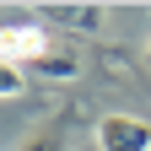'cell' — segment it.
<instances>
[{
  "mask_svg": "<svg viewBox=\"0 0 151 151\" xmlns=\"http://www.w3.org/2000/svg\"><path fill=\"white\" fill-rule=\"evenodd\" d=\"M27 151H70V146H65V124H43V129L27 140Z\"/></svg>",
  "mask_w": 151,
  "mask_h": 151,
  "instance_id": "5b68a950",
  "label": "cell"
},
{
  "mask_svg": "<svg viewBox=\"0 0 151 151\" xmlns=\"http://www.w3.org/2000/svg\"><path fill=\"white\" fill-rule=\"evenodd\" d=\"M16 92H22V70L0 60V97H16Z\"/></svg>",
  "mask_w": 151,
  "mask_h": 151,
  "instance_id": "8992f818",
  "label": "cell"
},
{
  "mask_svg": "<svg viewBox=\"0 0 151 151\" xmlns=\"http://www.w3.org/2000/svg\"><path fill=\"white\" fill-rule=\"evenodd\" d=\"M38 22L70 27V32H103V6H92V0H49V6H38Z\"/></svg>",
  "mask_w": 151,
  "mask_h": 151,
  "instance_id": "3957f363",
  "label": "cell"
},
{
  "mask_svg": "<svg viewBox=\"0 0 151 151\" xmlns=\"http://www.w3.org/2000/svg\"><path fill=\"white\" fill-rule=\"evenodd\" d=\"M97 146L103 151H151V124L135 113H103L97 119Z\"/></svg>",
  "mask_w": 151,
  "mask_h": 151,
  "instance_id": "7a4b0ae2",
  "label": "cell"
},
{
  "mask_svg": "<svg viewBox=\"0 0 151 151\" xmlns=\"http://www.w3.org/2000/svg\"><path fill=\"white\" fill-rule=\"evenodd\" d=\"M38 76H49V81H70V76H81V54H70V49H49L38 65H27Z\"/></svg>",
  "mask_w": 151,
  "mask_h": 151,
  "instance_id": "277c9868",
  "label": "cell"
},
{
  "mask_svg": "<svg viewBox=\"0 0 151 151\" xmlns=\"http://www.w3.org/2000/svg\"><path fill=\"white\" fill-rule=\"evenodd\" d=\"M49 49H54V43H49V27H43V22H6V27H0V60L16 65V70L38 65Z\"/></svg>",
  "mask_w": 151,
  "mask_h": 151,
  "instance_id": "6da1fadb",
  "label": "cell"
},
{
  "mask_svg": "<svg viewBox=\"0 0 151 151\" xmlns=\"http://www.w3.org/2000/svg\"><path fill=\"white\" fill-rule=\"evenodd\" d=\"M146 65H151V49H146Z\"/></svg>",
  "mask_w": 151,
  "mask_h": 151,
  "instance_id": "52a82bcc",
  "label": "cell"
}]
</instances>
